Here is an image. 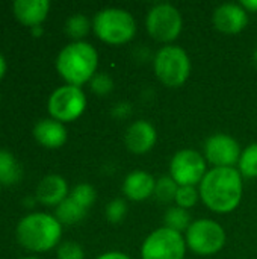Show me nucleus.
I'll return each instance as SVG.
<instances>
[{"mask_svg":"<svg viewBox=\"0 0 257 259\" xmlns=\"http://www.w3.org/2000/svg\"><path fill=\"white\" fill-rule=\"evenodd\" d=\"M208 173L206 158L192 150H179L170 162V176L179 187H195L200 185Z\"/></svg>","mask_w":257,"mask_h":259,"instance_id":"nucleus-10","label":"nucleus"},{"mask_svg":"<svg viewBox=\"0 0 257 259\" xmlns=\"http://www.w3.org/2000/svg\"><path fill=\"white\" fill-rule=\"evenodd\" d=\"M214 26L227 35H235L242 32L248 23V12L241 6V3H223L214 12Z\"/></svg>","mask_w":257,"mask_h":259,"instance_id":"nucleus-12","label":"nucleus"},{"mask_svg":"<svg viewBox=\"0 0 257 259\" xmlns=\"http://www.w3.org/2000/svg\"><path fill=\"white\" fill-rule=\"evenodd\" d=\"M23 178V168L21 164L17 161V158L8 152L0 150V182L3 187H14L17 185Z\"/></svg>","mask_w":257,"mask_h":259,"instance_id":"nucleus-18","label":"nucleus"},{"mask_svg":"<svg viewBox=\"0 0 257 259\" xmlns=\"http://www.w3.org/2000/svg\"><path fill=\"white\" fill-rule=\"evenodd\" d=\"M156 77L170 88L182 87L191 74V61L188 53L174 44L159 49L153 59Z\"/></svg>","mask_w":257,"mask_h":259,"instance_id":"nucleus-5","label":"nucleus"},{"mask_svg":"<svg viewBox=\"0 0 257 259\" xmlns=\"http://www.w3.org/2000/svg\"><path fill=\"white\" fill-rule=\"evenodd\" d=\"M177 190H179V185L174 182V179L171 176H162L156 181L153 196L156 197V200H159L162 203H171L176 200Z\"/></svg>","mask_w":257,"mask_h":259,"instance_id":"nucleus-23","label":"nucleus"},{"mask_svg":"<svg viewBox=\"0 0 257 259\" xmlns=\"http://www.w3.org/2000/svg\"><path fill=\"white\" fill-rule=\"evenodd\" d=\"M98 67V53L86 41H73L67 44L56 58V70L67 85L79 87L89 83Z\"/></svg>","mask_w":257,"mask_h":259,"instance_id":"nucleus-2","label":"nucleus"},{"mask_svg":"<svg viewBox=\"0 0 257 259\" xmlns=\"http://www.w3.org/2000/svg\"><path fill=\"white\" fill-rule=\"evenodd\" d=\"M15 237L18 244L29 252H48L59 244L62 225L55 215L47 212H32L18 222Z\"/></svg>","mask_w":257,"mask_h":259,"instance_id":"nucleus-3","label":"nucleus"},{"mask_svg":"<svg viewBox=\"0 0 257 259\" xmlns=\"http://www.w3.org/2000/svg\"><path fill=\"white\" fill-rule=\"evenodd\" d=\"M30 33H32L33 36L39 38V36L44 33V29H42V26H36V27H32V29H30Z\"/></svg>","mask_w":257,"mask_h":259,"instance_id":"nucleus-33","label":"nucleus"},{"mask_svg":"<svg viewBox=\"0 0 257 259\" xmlns=\"http://www.w3.org/2000/svg\"><path fill=\"white\" fill-rule=\"evenodd\" d=\"M47 109L53 120L61 123L74 121L86 109V96L79 87L62 85L50 94Z\"/></svg>","mask_w":257,"mask_h":259,"instance_id":"nucleus-8","label":"nucleus"},{"mask_svg":"<svg viewBox=\"0 0 257 259\" xmlns=\"http://www.w3.org/2000/svg\"><path fill=\"white\" fill-rule=\"evenodd\" d=\"M68 184L59 175H48L36 187V202L44 206H58L68 197Z\"/></svg>","mask_w":257,"mask_h":259,"instance_id":"nucleus-15","label":"nucleus"},{"mask_svg":"<svg viewBox=\"0 0 257 259\" xmlns=\"http://www.w3.org/2000/svg\"><path fill=\"white\" fill-rule=\"evenodd\" d=\"M238 170L242 178L254 179L257 178V143L247 146L239 158Z\"/></svg>","mask_w":257,"mask_h":259,"instance_id":"nucleus-22","label":"nucleus"},{"mask_svg":"<svg viewBox=\"0 0 257 259\" xmlns=\"http://www.w3.org/2000/svg\"><path fill=\"white\" fill-rule=\"evenodd\" d=\"M241 153L239 143L227 134H215L204 143V158L214 167H235L239 162Z\"/></svg>","mask_w":257,"mask_h":259,"instance_id":"nucleus-11","label":"nucleus"},{"mask_svg":"<svg viewBox=\"0 0 257 259\" xmlns=\"http://www.w3.org/2000/svg\"><path fill=\"white\" fill-rule=\"evenodd\" d=\"M156 179L144 171V170H135L129 173L123 182V194L133 202H142L147 200L155 194Z\"/></svg>","mask_w":257,"mask_h":259,"instance_id":"nucleus-16","label":"nucleus"},{"mask_svg":"<svg viewBox=\"0 0 257 259\" xmlns=\"http://www.w3.org/2000/svg\"><path fill=\"white\" fill-rule=\"evenodd\" d=\"M33 137L45 149H59L67 143L68 134L64 123L53 118H42L33 126Z\"/></svg>","mask_w":257,"mask_h":259,"instance_id":"nucleus-17","label":"nucleus"},{"mask_svg":"<svg viewBox=\"0 0 257 259\" xmlns=\"http://www.w3.org/2000/svg\"><path fill=\"white\" fill-rule=\"evenodd\" d=\"M92 30L106 44L121 46L133 39L136 21L130 12L121 8H105L92 20Z\"/></svg>","mask_w":257,"mask_h":259,"instance_id":"nucleus-4","label":"nucleus"},{"mask_svg":"<svg viewBox=\"0 0 257 259\" xmlns=\"http://www.w3.org/2000/svg\"><path fill=\"white\" fill-rule=\"evenodd\" d=\"M70 197L74 199L80 206H83L85 209L89 211V208L95 203L97 200V193L95 188L86 182L83 184H77L71 191H70Z\"/></svg>","mask_w":257,"mask_h":259,"instance_id":"nucleus-24","label":"nucleus"},{"mask_svg":"<svg viewBox=\"0 0 257 259\" xmlns=\"http://www.w3.org/2000/svg\"><path fill=\"white\" fill-rule=\"evenodd\" d=\"M185 241L195 255L212 256L224 247L226 232L220 223L209 219H198L185 232Z\"/></svg>","mask_w":257,"mask_h":259,"instance_id":"nucleus-7","label":"nucleus"},{"mask_svg":"<svg viewBox=\"0 0 257 259\" xmlns=\"http://www.w3.org/2000/svg\"><path fill=\"white\" fill-rule=\"evenodd\" d=\"M112 114H114V117H117V118H127L130 114H132V106L129 105V103H126V102H121V103H118V105H115V108H114V111H112Z\"/></svg>","mask_w":257,"mask_h":259,"instance_id":"nucleus-29","label":"nucleus"},{"mask_svg":"<svg viewBox=\"0 0 257 259\" xmlns=\"http://www.w3.org/2000/svg\"><path fill=\"white\" fill-rule=\"evenodd\" d=\"M164 225H165V228L183 235V232H186L189 229L192 222H191V215H189L188 209H183L180 206H171L167 209V212L164 215Z\"/></svg>","mask_w":257,"mask_h":259,"instance_id":"nucleus-20","label":"nucleus"},{"mask_svg":"<svg viewBox=\"0 0 257 259\" xmlns=\"http://www.w3.org/2000/svg\"><path fill=\"white\" fill-rule=\"evenodd\" d=\"M156 141L158 132L155 126L147 120H138L132 123L124 134V144L135 155H144L150 152Z\"/></svg>","mask_w":257,"mask_h":259,"instance_id":"nucleus-13","label":"nucleus"},{"mask_svg":"<svg viewBox=\"0 0 257 259\" xmlns=\"http://www.w3.org/2000/svg\"><path fill=\"white\" fill-rule=\"evenodd\" d=\"M200 199V191L195 187H179L176 194V206L183 209H191Z\"/></svg>","mask_w":257,"mask_h":259,"instance_id":"nucleus-25","label":"nucleus"},{"mask_svg":"<svg viewBox=\"0 0 257 259\" xmlns=\"http://www.w3.org/2000/svg\"><path fill=\"white\" fill-rule=\"evenodd\" d=\"M92 23L83 14H74L65 21V33L73 41H83V38L89 33Z\"/></svg>","mask_w":257,"mask_h":259,"instance_id":"nucleus-21","label":"nucleus"},{"mask_svg":"<svg viewBox=\"0 0 257 259\" xmlns=\"http://www.w3.org/2000/svg\"><path fill=\"white\" fill-rule=\"evenodd\" d=\"M126 214H127V203L123 199H114L106 205L105 215L109 223H114V225L121 223L124 220Z\"/></svg>","mask_w":257,"mask_h":259,"instance_id":"nucleus-26","label":"nucleus"},{"mask_svg":"<svg viewBox=\"0 0 257 259\" xmlns=\"http://www.w3.org/2000/svg\"><path fill=\"white\" fill-rule=\"evenodd\" d=\"M253 59H254V64L257 65V49L254 50V55H253Z\"/></svg>","mask_w":257,"mask_h":259,"instance_id":"nucleus-34","label":"nucleus"},{"mask_svg":"<svg viewBox=\"0 0 257 259\" xmlns=\"http://www.w3.org/2000/svg\"><path fill=\"white\" fill-rule=\"evenodd\" d=\"M17 21L26 27H36L47 18L50 12L48 0H15L12 5Z\"/></svg>","mask_w":257,"mask_h":259,"instance_id":"nucleus-14","label":"nucleus"},{"mask_svg":"<svg viewBox=\"0 0 257 259\" xmlns=\"http://www.w3.org/2000/svg\"><path fill=\"white\" fill-rule=\"evenodd\" d=\"M241 6L247 11V12H257V0H242Z\"/></svg>","mask_w":257,"mask_h":259,"instance_id":"nucleus-31","label":"nucleus"},{"mask_svg":"<svg viewBox=\"0 0 257 259\" xmlns=\"http://www.w3.org/2000/svg\"><path fill=\"white\" fill-rule=\"evenodd\" d=\"M145 29L153 39L168 46V42H173L182 33V14L171 3H158L147 12Z\"/></svg>","mask_w":257,"mask_h":259,"instance_id":"nucleus-6","label":"nucleus"},{"mask_svg":"<svg viewBox=\"0 0 257 259\" xmlns=\"http://www.w3.org/2000/svg\"><path fill=\"white\" fill-rule=\"evenodd\" d=\"M97 259H130V256H127L123 252H106V253L100 255Z\"/></svg>","mask_w":257,"mask_h":259,"instance_id":"nucleus-30","label":"nucleus"},{"mask_svg":"<svg viewBox=\"0 0 257 259\" xmlns=\"http://www.w3.org/2000/svg\"><path fill=\"white\" fill-rule=\"evenodd\" d=\"M198 191L200 199L211 211L218 214H229L235 211L242 200V176L235 167H214L208 170Z\"/></svg>","mask_w":257,"mask_h":259,"instance_id":"nucleus-1","label":"nucleus"},{"mask_svg":"<svg viewBox=\"0 0 257 259\" xmlns=\"http://www.w3.org/2000/svg\"><path fill=\"white\" fill-rule=\"evenodd\" d=\"M6 70H8V64H6V59H5V56L0 53V80L5 77V74H6Z\"/></svg>","mask_w":257,"mask_h":259,"instance_id":"nucleus-32","label":"nucleus"},{"mask_svg":"<svg viewBox=\"0 0 257 259\" xmlns=\"http://www.w3.org/2000/svg\"><path fill=\"white\" fill-rule=\"evenodd\" d=\"M186 241L182 234L168 228L153 231L141 247L142 259H185Z\"/></svg>","mask_w":257,"mask_h":259,"instance_id":"nucleus-9","label":"nucleus"},{"mask_svg":"<svg viewBox=\"0 0 257 259\" xmlns=\"http://www.w3.org/2000/svg\"><path fill=\"white\" fill-rule=\"evenodd\" d=\"M89 88L94 94L105 97L114 90V80L108 73H95V76L89 80Z\"/></svg>","mask_w":257,"mask_h":259,"instance_id":"nucleus-27","label":"nucleus"},{"mask_svg":"<svg viewBox=\"0 0 257 259\" xmlns=\"http://www.w3.org/2000/svg\"><path fill=\"white\" fill-rule=\"evenodd\" d=\"M21 259H39V258H35V256H26V258H21Z\"/></svg>","mask_w":257,"mask_h":259,"instance_id":"nucleus-35","label":"nucleus"},{"mask_svg":"<svg viewBox=\"0 0 257 259\" xmlns=\"http://www.w3.org/2000/svg\"><path fill=\"white\" fill-rule=\"evenodd\" d=\"M88 214V209H85L83 206H80L74 199L68 197L59 203L55 209V217L58 219V222L61 225H76V223H80Z\"/></svg>","mask_w":257,"mask_h":259,"instance_id":"nucleus-19","label":"nucleus"},{"mask_svg":"<svg viewBox=\"0 0 257 259\" xmlns=\"http://www.w3.org/2000/svg\"><path fill=\"white\" fill-rule=\"evenodd\" d=\"M58 259H85V252L76 241H64L58 246Z\"/></svg>","mask_w":257,"mask_h":259,"instance_id":"nucleus-28","label":"nucleus"},{"mask_svg":"<svg viewBox=\"0 0 257 259\" xmlns=\"http://www.w3.org/2000/svg\"><path fill=\"white\" fill-rule=\"evenodd\" d=\"M2 187H3V185H2V182H0V191H2Z\"/></svg>","mask_w":257,"mask_h":259,"instance_id":"nucleus-36","label":"nucleus"}]
</instances>
